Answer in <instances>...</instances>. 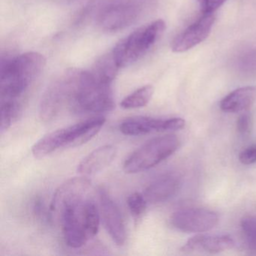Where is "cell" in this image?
Listing matches in <instances>:
<instances>
[{
    "label": "cell",
    "instance_id": "obj_11",
    "mask_svg": "<svg viewBox=\"0 0 256 256\" xmlns=\"http://www.w3.org/2000/svg\"><path fill=\"white\" fill-rule=\"evenodd\" d=\"M68 108V91L64 76L55 80L44 92L40 106V118L44 122H50L58 118Z\"/></svg>",
    "mask_w": 256,
    "mask_h": 256
},
{
    "label": "cell",
    "instance_id": "obj_7",
    "mask_svg": "<svg viewBox=\"0 0 256 256\" xmlns=\"http://www.w3.org/2000/svg\"><path fill=\"white\" fill-rule=\"evenodd\" d=\"M216 212L203 208L179 210L172 214L170 223L181 232L202 233L214 228L218 222Z\"/></svg>",
    "mask_w": 256,
    "mask_h": 256
},
{
    "label": "cell",
    "instance_id": "obj_8",
    "mask_svg": "<svg viewBox=\"0 0 256 256\" xmlns=\"http://www.w3.org/2000/svg\"><path fill=\"white\" fill-rule=\"evenodd\" d=\"M186 121L182 118L156 119L148 116H136L125 120L120 126V130L126 136H138L158 132L182 130Z\"/></svg>",
    "mask_w": 256,
    "mask_h": 256
},
{
    "label": "cell",
    "instance_id": "obj_19",
    "mask_svg": "<svg viewBox=\"0 0 256 256\" xmlns=\"http://www.w3.org/2000/svg\"><path fill=\"white\" fill-rule=\"evenodd\" d=\"M22 103L16 102L1 101L0 104V130L7 131L13 122L18 118L22 112Z\"/></svg>",
    "mask_w": 256,
    "mask_h": 256
},
{
    "label": "cell",
    "instance_id": "obj_21",
    "mask_svg": "<svg viewBox=\"0 0 256 256\" xmlns=\"http://www.w3.org/2000/svg\"><path fill=\"white\" fill-rule=\"evenodd\" d=\"M146 202L144 194L134 192L127 198V204L133 217L140 218L144 214L146 208Z\"/></svg>",
    "mask_w": 256,
    "mask_h": 256
},
{
    "label": "cell",
    "instance_id": "obj_25",
    "mask_svg": "<svg viewBox=\"0 0 256 256\" xmlns=\"http://www.w3.org/2000/svg\"><path fill=\"white\" fill-rule=\"evenodd\" d=\"M251 118L248 114H244L238 118L236 128L240 134H246L251 130Z\"/></svg>",
    "mask_w": 256,
    "mask_h": 256
},
{
    "label": "cell",
    "instance_id": "obj_14",
    "mask_svg": "<svg viewBox=\"0 0 256 256\" xmlns=\"http://www.w3.org/2000/svg\"><path fill=\"white\" fill-rule=\"evenodd\" d=\"M180 184V175L175 172H169L150 184L145 188L144 196L149 203H162L174 196Z\"/></svg>",
    "mask_w": 256,
    "mask_h": 256
},
{
    "label": "cell",
    "instance_id": "obj_24",
    "mask_svg": "<svg viewBox=\"0 0 256 256\" xmlns=\"http://www.w3.org/2000/svg\"><path fill=\"white\" fill-rule=\"evenodd\" d=\"M239 160L242 164H252L256 162V144L244 150L239 156Z\"/></svg>",
    "mask_w": 256,
    "mask_h": 256
},
{
    "label": "cell",
    "instance_id": "obj_20",
    "mask_svg": "<svg viewBox=\"0 0 256 256\" xmlns=\"http://www.w3.org/2000/svg\"><path fill=\"white\" fill-rule=\"evenodd\" d=\"M240 226L248 248L256 252V215L244 217Z\"/></svg>",
    "mask_w": 256,
    "mask_h": 256
},
{
    "label": "cell",
    "instance_id": "obj_16",
    "mask_svg": "<svg viewBox=\"0 0 256 256\" xmlns=\"http://www.w3.org/2000/svg\"><path fill=\"white\" fill-rule=\"evenodd\" d=\"M116 155V148L114 145L100 146L88 154L78 164V172L83 176L96 174L110 166Z\"/></svg>",
    "mask_w": 256,
    "mask_h": 256
},
{
    "label": "cell",
    "instance_id": "obj_4",
    "mask_svg": "<svg viewBox=\"0 0 256 256\" xmlns=\"http://www.w3.org/2000/svg\"><path fill=\"white\" fill-rule=\"evenodd\" d=\"M166 22L156 20L121 40L112 50V56L120 68L128 66L146 54L166 30Z\"/></svg>",
    "mask_w": 256,
    "mask_h": 256
},
{
    "label": "cell",
    "instance_id": "obj_2",
    "mask_svg": "<svg viewBox=\"0 0 256 256\" xmlns=\"http://www.w3.org/2000/svg\"><path fill=\"white\" fill-rule=\"evenodd\" d=\"M46 64V58L38 52H28L2 60L0 72L1 101L22 103L24 96Z\"/></svg>",
    "mask_w": 256,
    "mask_h": 256
},
{
    "label": "cell",
    "instance_id": "obj_5",
    "mask_svg": "<svg viewBox=\"0 0 256 256\" xmlns=\"http://www.w3.org/2000/svg\"><path fill=\"white\" fill-rule=\"evenodd\" d=\"M180 145L174 134L154 138L134 150L124 163L127 174H137L155 167L174 154Z\"/></svg>",
    "mask_w": 256,
    "mask_h": 256
},
{
    "label": "cell",
    "instance_id": "obj_15",
    "mask_svg": "<svg viewBox=\"0 0 256 256\" xmlns=\"http://www.w3.org/2000/svg\"><path fill=\"white\" fill-rule=\"evenodd\" d=\"M234 245V240L228 235L198 234L188 239L182 250L187 252L218 253L230 250Z\"/></svg>",
    "mask_w": 256,
    "mask_h": 256
},
{
    "label": "cell",
    "instance_id": "obj_23",
    "mask_svg": "<svg viewBox=\"0 0 256 256\" xmlns=\"http://www.w3.org/2000/svg\"><path fill=\"white\" fill-rule=\"evenodd\" d=\"M227 0H198L203 14L215 12Z\"/></svg>",
    "mask_w": 256,
    "mask_h": 256
},
{
    "label": "cell",
    "instance_id": "obj_18",
    "mask_svg": "<svg viewBox=\"0 0 256 256\" xmlns=\"http://www.w3.org/2000/svg\"><path fill=\"white\" fill-rule=\"evenodd\" d=\"M154 94L152 85H145L136 90L124 98L120 106L124 109H136L144 107L149 103Z\"/></svg>",
    "mask_w": 256,
    "mask_h": 256
},
{
    "label": "cell",
    "instance_id": "obj_3",
    "mask_svg": "<svg viewBox=\"0 0 256 256\" xmlns=\"http://www.w3.org/2000/svg\"><path fill=\"white\" fill-rule=\"evenodd\" d=\"M60 210L62 232L68 246L80 248L98 233L100 211L92 200L79 199L64 205Z\"/></svg>",
    "mask_w": 256,
    "mask_h": 256
},
{
    "label": "cell",
    "instance_id": "obj_22",
    "mask_svg": "<svg viewBox=\"0 0 256 256\" xmlns=\"http://www.w3.org/2000/svg\"><path fill=\"white\" fill-rule=\"evenodd\" d=\"M238 68L246 74H256V48L244 52L238 61Z\"/></svg>",
    "mask_w": 256,
    "mask_h": 256
},
{
    "label": "cell",
    "instance_id": "obj_1",
    "mask_svg": "<svg viewBox=\"0 0 256 256\" xmlns=\"http://www.w3.org/2000/svg\"><path fill=\"white\" fill-rule=\"evenodd\" d=\"M68 90V108L78 114L110 112L115 108L112 82L95 72L71 70L64 74Z\"/></svg>",
    "mask_w": 256,
    "mask_h": 256
},
{
    "label": "cell",
    "instance_id": "obj_17",
    "mask_svg": "<svg viewBox=\"0 0 256 256\" xmlns=\"http://www.w3.org/2000/svg\"><path fill=\"white\" fill-rule=\"evenodd\" d=\"M256 102V86L235 90L220 102V108L227 113H238L250 109Z\"/></svg>",
    "mask_w": 256,
    "mask_h": 256
},
{
    "label": "cell",
    "instance_id": "obj_12",
    "mask_svg": "<svg viewBox=\"0 0 256 256\" xmlns=\"http://www.w3.org/2000/svg\"><path fill=\"white\" fill-rule=\"evenodd\" d=\"M98 198L102 218L106 230L116 245H124L126 235L124 218L119 208L103 188L98 190Z\"/></svg>",
    "mask_w": 256,
    "mask_h": 256
},
{
    "label": "cell",
    "instance_id": "obj_9",
    "mask_svg": "<svg viewBox=\"0 0 256 256\" xmlns=\"http://www.w3.org/2000/svg\"><path fill=\"white\" fill-rule=\"evenodd\" d=\"M215 20L214 13L203 14L202 17L188 26L174 40L172 50L175 53H184L200 44L209 36Z\"/></svg>",
    "mask_w": 256,
    "mask_h": 256
},
{
    "label": "cell",
    "instance_id": "obj_13",
    "mask_svg": "<svg viewBox=\"0 0 256 256\" xmlns=\"http://www.w3.org/2000/svg\"><path fill=\"white\" fill-rule=\"evenodd\" d=\"M90 186L91 181L86 176L68 179L55 191L50 205V210L61 209L67 204L84 198Z\"/></svg>",
    "mask_w": 256,
    "mask_h": 256
},
{
    "label": "cell",
    "instance_id": "obj_10",
    "mask_svg": "<svg viewBox=\"0 0 256 256\" xmlns=\"http://www.w3.org/2000/svg\"><path fill=\"white\" fill-rule=\"evenodd\" d=\"M139 12L140 7L134 2L112 4L100 13L98 22L100 26L106 30H119L132 24Z\"/></svg>",
    "mask_w": 256,
    "mask_h": 256
},
{
    "label": "cell",
    "instance_id": "obj_6",
    "mask_svg": "<svg viewBox=\"0 0 256 256\" xmlns=\"http://www.w3.org/2000/svg\"><path fill=\"white\" fill-rule=\"evenodd\" d=\"M106 120L98 116L89 118L74 125L55 130L46 134L44 142L52 152L62 148H76L84 144L95 137Z\"/></svg>",
    "mask_w": 256,
    "mask_h": 256
}]
</instances>
